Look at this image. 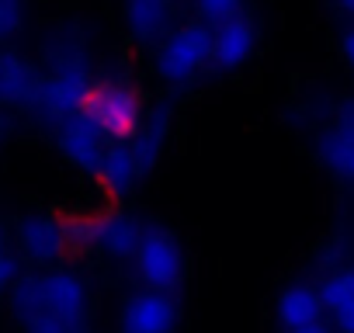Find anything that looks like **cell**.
<instances>
[{
    "label": "cell",
    "mask_w": 354,
    "mask_h": 333,
    "mask_svg": "<svg viewBox=\"0 0 354 333\" xmlns=\"http://www.w3.org/2000/svg\"><path fill=\"white\" fill-rule=\"evenodd\" d=\"M0 247H11V236H8V226L0 222Z\"/></svg>",
    "instance_id": "28"
},
{
    "label": "cell",
    "mask_w": 354,
    "mask_h": 333,
    "mask_svg": "<svg viewBox=\"0 0 354 333\" xmlns=\"http://www.w3.org/2000/svg\"><path fill=\"white\" fill-rule=\"evenodd\" d=\"M39 288H42V309L70 326H84L87 312H91V288L77 271L66 267H49L39 274Z\"/></svg>",
    "instance_id": "6"
},
{
    "label": "cell",
    "mask_w": 354,
    "mask_h": 333,
    "mask_svg": "<svg viewBox=\"0 0 354 333\" xmlns=\"http://www.w3.org/2000/svg\"><path fill=\"white\" fill-rule=\"evenodd\" d=\"M170 125H174V111H170V104L163 101V104L146 108V115H142V122H139L136 135L129 139L132 156H136V163H139L142 178H146V174L153 171V166L160 163V153H163V146H167Z\"/></svg>",
    "instance_id": "12"
},
{
    "label": "cell",
    "mask_w": 354,
    "mask_h": 333,
    "mask_svg": "<svg viewBox=\"0 0 354 333\" xmlns=\"http://www.w3.org/2000/svg\"><path fill=\"white\" fill-rule=\"evenodd\" d=\"M122 18H125L129 35H132L136 42L149 46V42H160V39L174 28L177 0H125Z\"/></svg>",
    "instance_id": "11"
},
{
    "label": "cell",
    "mask_w": 354,
    "mask_h": 333,
    "mask_svg": "<svg viewBox=\"0 0 354 333\" xmlns=\"http://www.w3.org/2000/svg\"><path fill=\"white\" fill-rule=\"evenodd\" d=\"M295 333H333L326 323H313V326H306V330H295Z\"/></svg>",
    "instance_id": "26"
},
{
    "label": "cell",
    "mask_w": 354,
    "mask_h": 333,
    "mask_svg": "<svg viewBox=\"0 0 354 333\" xmlns=\"http://www.w3.org/2000/svg\"><path fill=\"white\" fill-rule=\"evenodd\" d=\"M91 178H94L97 191L115 205V202H122V198L139 184L142 171H139V163H136L129 142H108V149H104V156H101V163L94 166Z\"/></svg>",
    "instance_id": "10"
},
{
    "label": "cell",
    "mask_w": 354,
    "mask_h": 333,
    "mask_svg": "<svg viewBox=\"0 0 354 333\" xmlns=\"http://www.w3.org/2000/svg\"><path fill=\"white\" fill-rule=\"evenodd\" d=\"M21 25V0H0V39L15 35Z\"/></svg>",
    "instance_id": "22"
},
{
    "label": "cell",
    "mask_w": 354,
    "mask_h": 333,
    "mask_svg": "<svg viewBox=\"0 0 354 333\" xmlns=\"http://www.w3.org/2000/svg\"><path fill=\"white\" fill-rule=\"evenodd\" d=\"M80 326H70V323H63V319H56V316H39V319H32V323H25V333H77Z\"/></svg>",
    "instance_id": "24"
},
{
    "label": "cell",
    "mask_w": 354,
    "mask_h": 333,
    "mask_svg": "<svg viewBox=\"0 0 354 333\" xmlns=\"http://www.w3.org/2000/svg\"><path fill=\"white\" fill-rule=\"evenodd\" d=\"M257 49V21L250 15H236L212 32V70L233 73Z\"/></svg>",
    "instance_id": "9"
},
{
    "label": "cell",
    "mask_w": 354,
    "mask_h": 333,
    "mask_svg": "<svg viewBox=\"0 0 354 333\" xmlns=\"http://www.w3.org/2000/svg\"><path fill=\"white\" fill-rule=\"evenodd\" d=\"M91 70H87V49L77 42V35H66L49 49V73H39V87L32 94V111L49 122L53 129L80 111V101L91 87Z\"/></svg>",
    "instance_id": "1"
},
{
    "label": "cell",
    "mask_w": 354,
    "mask_h": 333,
    "mask_svg": "<svg viewBox=\"0 0 354 333\" xmlns=\"http://www.w3.org/2000/svg\"><path fill=\"white\" fill-rule=\"evenodd\" d=\"M340 59H344L347 70H354V25L340 35Z\"/></svg>",
    "instance_id": "25"
},
{
    "label": "cell",
    "mask_w": 354,
    "mask_h": 333,
    "mask_svg": "<svg viewBox=\"0 0 354 333\" xmlns=\"http://www.w3.org/2000/svg\"><path fill=\"white\" fill-rule=\"evenodd\" d=\"M181 323V305L174 292L142 288L122 302L118 312V333H174Z\"/></svg>",
    "instance_id": "5"
},
{
    "label": "cell",
    "mask_w": 354,
    "mask_h": 333,
    "mask_svg": "<svg viewBox=\"0 0 354 333\" xmlns=\"http://www.w3.org/2000/svg\"><path fill=\"white\" fill-rule=\"evenodd\" d=\"M104 216H108V209H80V212L59 216L63 254L66 257H87L91 250H97V240H101V229H104Z\"/></svg>",
    "instance_id": "17"
},
{
    "label": "cell",
    "mask_w": 354,
    "mask_h": 333,
    "mask_svg": "<svg viewBox=\"0 0 354 333\" xmlns=\"http://www.w3.org/2000/svg\"><path fill=\"white\" fill-rule=\"evenodd\" d=\"M132 264H136V274H139L142 288L177 292L181 281H185V250H181V243H177L174 233H167L160 226L142 233Z\"/></svg>",
    "instance_id": "4"
},
{
    "label": "cell",
    "mask_w": 354,
    "mask_h": 333,
    "mask_svg": "<svg viewBox=\"0 0 354 333\" xmlns=\"http://www.w3.org/2000/svg\"><path fill=\"white\" fill-rule=\"evenodd\" d=\"M142 233H146V226H142L136 216L118 212V209H108L104 229H101V240H97V250H101L108 260H132L136 250H139Z\"/></svg>",
    "instance_id": "15"
},
{
    "label": "cell",
    "mask_w": 354,
    "mask_h": 333,
    "mask_svg": "<svg viewBox=\"0 0 354 333\" xmlns=\"http://www.w3.org/2000/svg\"><path fill=\"white\" fill-rule=\"evenodd\" d=\"M21 274V257L11 247H0V295H8V288L18 281Z\"/></svg>",
    "instance_id": "21"
},
{
    "label": "cell",
    "mask_w": 354,
    "mask_h": 333,
    "mask_svg": "<svg viewBox=\"0 0 354 333\" xmlns=\"http://www.w3.org/2000/svg\"><path fill=\"white\" fill-rule=\"evenodd\" d=\"M56 146L66 163H73L84 174H94V166L101 163V156L108 149V139L84 111H73L70 118H63L56 125Z\"/></svg>",
    "instance_id": "7"
},
{
    "label": "cell",
    "mask_w": 354,
    "mask_h": 333,
    "mask_svg": "<svg viewBox=\"0 0 354 333\" xmlns=\"http://www.w3.org/2000/svg\"><path fill=\"white\" fill-rule=\"evenodd\" d=\"M316 156L337 181L354 188V139L351 135H344L333 125L319 129L316 132Z\"/></svg>",
    "instance_id": "18"
},
{
    "label": "cell",
    "mask_w": 354,
    "mask_h": 333,
    "mask_svg": "<svg viewBox=\"0 0 354 333\" xmlns=\"http://www.w3.org/2000/svg\"><path fill=\"white\" fill-rule=\"evenodd\" d=\"M212 32L205 21L174 25L153 53V70L170 87H192L205 70H212Z\"/></svg>",
    "instance_id": "2"
},
{
    "label": "cell",
    "mask_w": 354,
    "mask_h": 333,
    "mask_svg": "<svg viewBox=\"0 0 354 333\" xmlns=\"http://www.w3.org/2000/svg\"><path fill=\"white\" fill-rule=\"evenodd\" d=\"M326 309H323V298H319V288L313 285H288L281 295H278V323L285 333H295V330H306L313 323H323Z\"/></svg>",
    "instance_id": "13"
},
{
    "label": "cell",
    "mask_w": 354,
    "mask_h": 333,
    "mask_svg": "<svg viewBox=\"0 0 354 333\" xmlns=\"http://www.w3.org/2000/svg\"><path fill=\"white\" fill-rule=\"evenodd\" d=\"M195 4V18L205 21L209 28H219L223 21L243 15V0H192Z\"/></svg>",
    "instance_id": "20"
},
{
    "label": "cell",
    "mask_w": 354,
    "mask_h": 333,
    "mask_svg": "<svg viewBox=\"0 0 354 333\" xmlns=\"http://www.w3.org/2000/svg\"><path fill=\"white\" fill-rule=\"evenodd\" d=\"M330 125H333V129H340L344 135H351V139H354V94H351V97H344V101H337Z\"/></svg>",
    "instance_id": "23"
},
{
    "label": "cell",
    "mask_w": 354,
    "mask_h": 333,
    "mask_svg": "<svg viewBox=\"0 0 354 333\" xmlns=\"http://www.w3.org/2000/svg\"><path fill=\"white\" fill-rule=\"evenodd\" d=\"M77 333H87V330H84V326H80V330H77Z\"/></svg>",
    "instance_id": "30"
},
{
    "label": "cell",
    "mask_w": 354,
    "mask_h": 333,
    "mask_svg": "<svg viewBox=\"0 0 354 333\" xmlns=\"http://www.w3.org/2000/svg\"><path fill=\"white\" fill-rule=\"evenodd\" d=\"M15 247L25 260L32 264H56L63 260V226H59V216H49V212H32V216H21L15 222Z\"/></svg>",
    "instance_id": "8"
},
{
    "label": "cell",
    "mask_w": 354,
    "mask_h": 333,
    "mask_svg": "<svg viewBox=\"0 0 354 333\" xmlns=\"http://www.w3.org/2000/svg\"><path fill=\"white\" fill-rule=\"evenodd\" d=\"M39 87V70L18 56V53H0V104L4 108H28L32 94Z\"/></svg>",
    "instance_id": "16"
},
{
    "label": "cell",
    "mask_w": 354,
    "mask_h": 333,
    "mask_svg": "<svg viewBox=\"0 0 354 333\" xmlns=\"http://www.w3.org/2000/svg\"><path fill=\"white\" fill-rule=\"evenodd\" d=\"M80 111L104 132L108 142H129L146 115V101L132 80L122 77H97L91 80Z\"/></svg>",
    "instance_id": "3"
},
{
    "label": "cell",
    "mask_w": 354,
    "mask_h": 333,
    "mask_svg": "<svg viewBox=\"0 0 354 333\" xmlns=\"http://www.w3.org/2000/svg\"><path fill=\"white\" fill-rule=\"evenodd\" d=\"M319 298L337 333H354V267H337L319 281Z\"/></svg>",
    "instance_id": "14"
},
{
    "label": "cell",
    "mask_w": 354,
    "mask_h": 333,
    "mask_svg": "<svg viewBox=\"0 0 354 333\" xmlns=\"http://www.w3.org/2000/svg\"><path fill=\"white\" fill-rule=\"evenodd\" d=\"M337 8H340L344 15H351V18H354V0H337Z\"/></svg>",
    "instance_id": "27"
},
{
    "label": "cell",
    "mask_w": 354,
    "mask_h": 333,
    "mask_svg": "<svg viewBox=\"0 0 354 333\" xmlns=\"http://www.w3.org/2000/svg\"><path fill=\"white\" fill-rule=\"evenodd\" d=\"M0 139H4V122H0Z\"/></svg>",
    "instance_id": "29"
},
{
    "label": "cell",
    "mask_w": 354,
    "mask_h": 333,
    "mask_svg": "<svg viewBox=\"0 0 354 333\" xmlns=\"http://www.w3.org/2000/svg\"><path fill=\"white\" fill-rule=\"evenodd\" d=\"M8 302H11V312L15 319L25 326L39 316H46L42 309V288H39V274H18V281L8 288Z\"/></svg>",
    "instance_id": "19"
}]
</instances>
